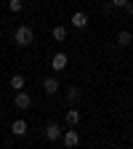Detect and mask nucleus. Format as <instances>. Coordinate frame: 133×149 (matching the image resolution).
Segmentation results:
<instances>
[{"label":"nucleus","mask_w":133,"mask_h":149,"mask_svg":"<svg viewBox=\"0 0 133 149\" xmlns=\"http://www.w3.org/2000/svg\"><path fill=\"white\" fill-rule=\"evenodd\" d=\"M13 40H16V45H22V48L32 45V40H35V32H32V27L22 24V27H19V29L13 32Z\"/></svg>","instance_id":"obj_1"},{"label":"nucleus","mask_w":133,"mask_h":149,"mask_svg":"<svg viewBox=\"0 0 133 149\" xmlns=\"http://www.w3.org/2000/svg\"><path fill=\"white\" fill-rule=\"evenodd\" d=\"M67 64H69L67 53H53V59H51V69H53V72H64Z\"/></svg>","instance_id":"obj_2"},{"label":"nucleus","mask_w":133,"mask_h":149,"mask_svg":"<svg viewBox=\"0 0 133 149\" xmlns=\"http://www.w3.org/2000/svg\"><path fill=\"white\" fill-rule=\"evenodd\" d=\"M61 133H64V130H61L59 123H48V125H45V139H48V141H59Z\"/></svg>","instance_id":"obj_3"},{"label":"nucleus","mask_w":133,"mask_h":149,"mask_svg":"<svg viewBox=\"0 0 133 149\" xmlns=\"http://www.w3.org/2000/svg\"><path fill=\"white\" fill-rule=\"evenodd\" d=\"M13 104H16L19 109H29V107H32V96H29V93H24V91H16Z\"/></svg>","instance_id":"obj_4"},{"label":"nucleus","mask_w":133,"mask_h":149,"mask_svg":"<svg viewBox=\"0 0 133 149\" xmlns=\"http://www.w3.org/2000/svg\"><path fill=\"white\" fill-rule=\"evenodd\" d=\"M61 139H64V146H69V149H75L80 144V133H77V130H64Z\"/></svg>","instance_id":"obj_5"},{"label":"nucleus","mask_w":133,"mask_h":149,"mask_svg":"<svg viewBox=\"0 0 133 149\" xmlns=\"http://www.w3.org/2000/svg\"><path fill=\"white\" fill-rule=\"evenodd\" d=\"M59 88H61V85H59V80H56V77H45V80H43V91L48 93V96L59 93Z\"/></svg>","instance_id":"obj_6"},{"label":"nucleus","mask_w":133,"mask_h":149,"mask_svg":"<svg viewBox=\"0 0 133 149\" xmlns=\"http://www.w3.org/2000/svg\"><path fill=\"white\" fill-rule=\"evenodd\" d=\"M72 27H77V29H85V27H88V16H85L83 11L72 13Z\"/></svg>","instance_id":"obj_7"},{"label":"nucleus","mask_w":133,"mask_h":149,"mask_svg":"<svg viewBox=\"0 0 133 149\" xmlns=\"http://www.w3.org/2000/svg\"><path fill=\"white\" fill-rule=\"evenodd\" d=\"M11 133H13V136H24V133H27V123H24V120H13Z\"/></svg>","instance_id":"obj_8"},{"label":"nucleus","mask_w":133,"mask_h":149,"mask_svg":"<svg viewBox=\"0 0 133 149\" xmlns=\"http://www.w3.org/2000/svg\"><path fill=\"white\" fill-rule=\"evenodd\" d=\"M64 120H67V125H72V128H75V125L80 123V112H77V109H69L67 115H64Z\"/></svg>","instance_id":"obj_9"},{"label":"nucleus","mask_w":133,"mask_h":149,"mask_svg":"<svg viewBox=\"0 0 133 149\" xmlns=\"http://www.w3.org/2000/svg\"><path fill=\"white\" fill-rule=\"evenodd\" d=\"M67 96H69V101H77V99H83V88H77V85H72V88L67 91Z\"/></svg>","instance_id":"obj_10"},{"label":"nucleus","mask_w":133,"mask_h":149,"mask_svg":"<svg viewBox=\"0 0 133 149\" xmlns=\"http://www.w3.org/2000/svg\"><path fill=\"white\" fill-rule=\"evenodd\" d=\"M117 43H120V45H130V43H133V35H130V32H125V29H123V32H120V35H117Z\"/></svg>","instance_id":"obj_11"},{"label":"nucleus","mask_w":133,"mask_h":149,"mask_svg":"<svg viewBox=\"0 0 133 149\" xmlns=\"http://www.w3.org/2000/svg\"><path fill=\"white\" fill-rule=\"evenodd\" d=\"M53 40H67V27H53Z\"/></svg>","instance_id":"obj_12"},{"label":"nucleus","mask_w":133,"mask_h":149,"mask_svg":"<svg viewBox=\"0 0 133 149\" xmlns=\"http://www.w3.org/2000/svg\"><path fill=\"white\" fill-rule=\"evenodd\" d=\"M11 88H16V91L24 88V77H22V74H13V77H11Z\"/></svg>","instance_id":"obj_13"},{"label":"nucleus","mask_w":133,"mask_h":149,"mask_svg":"<svg viewBox=\"0 0 133 149\" xmlns=\"http://www.w3.org/2000/svg\"><path fill=\"white\" fill-rule=\"evenodd\" d=\"M8 8H11L13 13H19V11L24 8V3H22V0H8Z\"/></svg>","instance_id":"obj_14"},{"label":"nucleus","mask_w":133,"mask_h":149,"mask_svg":"<svg viewBox=\"0 0 133 149\" xmlns=\"http://www.w3.org/2000/svg\"><path fill=\"white\" fill-rule=\"evenodd\" d=\"M109 3H112V8H125L128 0H109Z\"/></svg>","instance_id":"obj_15"}]
</instances>
